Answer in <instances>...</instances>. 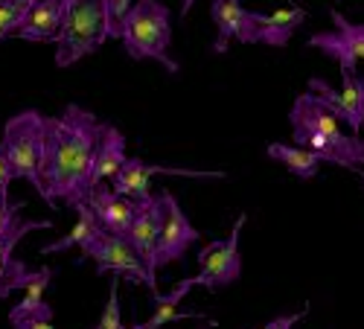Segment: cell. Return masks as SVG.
I'll list each match as a JSON object with an SVG mask.
<instances>
[{"instance_id":"30bf717a","label":"cell","mask_w":364,"mask_h":329,"mask_svg":"<svg viewBox=\"0 0 364 329\" xmlns=\"http://www.w3.org/2000/svg\"><path fill=\"white\" fill-rule=\"evenodd\" d=\"M155 175H175V178H228V172H204V169H175V166H155V163H146L140 158H129L126 166L117 172L114 178V193L126 195V198H134V201H143L151 195V178Z\"/></svg>"},{"instance_id":"7402d4cb","label":"cell","mask_w":364,"mask_h":329,"mask_svg":"<svg viewBox=\"0 0 364 329\" xmlns=\"http://www.w3.org/2000/svg\"><path fill=\"white\" fill-rule=\"evenodd\" d=\"M36 6V0H0V41L15 38L18 26L23 23L26 12Z\"/></svg>"},{"instance_id":"9a60e30c","label":"cell","mask_w":364,"mask_h":329,"mask_svg":"<svg viewBox=\"0 0 364 329\" xmlns=\"http://www.w3.org/2000/svg\"><path fill=\"white\" fill-rule=\"evenodd\" d=\"M62 21H65V0H36V6L26 12L23 23L18 26L15 38L21 41H33V44H47L58 38L62 33Z\"/></svg>"},{"instance_id":"5b68a950","label":"cell","mask_w":364,"mask_h":329,"mask_svg":"<svg viewBox=\"0 0 364 329\" xmlns=\"http://www.w3.org/2000/svg\"><path fill=\"white\" fill-rule=\"evenodd\" d=\"M50 117L41 111H21L6 119L0 137V155L12 166L15 178H23L36 190H41V166L47 155Z\"/></svg>"},{"instance_id":"2e32d148","label":"cell","mask_w":364,"mask_h":329,"mask_svg":"<svg viewBox=\"0 0 364 329\" xmlns=\"http://www.w3.org/2000/svg\"><path fill=\"white\" fill-rule=\"evenodd\" d=\"M257 21V38L268 47H286L289 38L297 33L306 21V9L300 6H283L277 12H254Z\"/></svg>"},{"instance_id":"cb8c5ba5","label":"cell","mask_w":364,"mask_h":329,"mask_svg":"<svg viewBox=\"0 0 364 329\" xmlns=\"http://www.w3.org/2000/svg\"><path fill=\"white\" fill-rule=\"evenodd\" d=\"M94 329H126L123 315H119V277H111V288H108V303L102 309V318L97 320Z\"/></svg>"},{"instance_id":"6da1fadb","label":"cell","mask_w":364,"mask_h":329,"mask_svg":"<svg viewBox=\"0 0 364 329\" xmlns=\"http://www.w3.org/2000/svg\"><path fill=\"white\" fill-rule=\"evenodd\" d=\"M105 123L87 108L70 102L58 117H50L47 155L41 166L38 195L50 204H68L70 210L82 207L94 193V158L102 140Z\"/></svg>"},{"instance_id":"5bb4252c","label":"cell","mask_w":364,"mask_h":329,"mask_svg":"<svg viewBox=\"0 0 364 329\" xmlns=\"http://www.w3.org/2000/svg\"><path fill=\"white\" fill-rule=\"evenodd\" d=\"M85 204L94 210V216H97L102 230L129 239V230H132L134 213H137V201L134 198H126V195L114 193V187L100 184L94 193H90V198Z\"/></svg>"},{"instance_id":"d6986e66","label":"cell","mask_w":364,"mask_h":329,"mask_svg":"<svg viewBox=\"0 0 364 329\" xmlns=\"http://www.w3.org/2000/svg\"><path fill=\"white\" fill-rule=\"evenodd\" d=\"M268 158L283 163L294 178H300V181H312L321 169V158L297 143L294 146L291 143H268Z\"/></svg>"},{"instance_id":"f546056e","label":"cell","mask_w":364,"mask_h":329,"mask_svg":"<svg viewBox=\"0 0 364 329\" xmlns=\"http://www.w3.org/2000/svg\"><path fill=\"white\" fill-rule=\"evenodd\" d=\"M193 4H196V0H184V4H181V18H187V15H190Z\"/></svg>"},{"instance_id":"4316f807","label":"cell","mask_w":364,"mask_h":329,"mask_svg":"<svg viewBox=\"0 0 364 329\" xmlns=\"http://www.w3.org/2000/svg\"><path fill=\"white\" fill-rule=\"evenodd\" d=\"M12 181H15V172H12V166L6 163V158L0 155V201H9V187H12Z\"/></svg>"},{"instance_id":"ac0fdd59","label":"cell","mask_w":364,"mask_h":329,"mask_svg":"<svg viewBox=\"0 0 364 329\" xmlns=\"http://www.w3.org/2000/svg\"><path fill=\"white\" fill-rule=\"evenodd\" d=\"M129 155H126V134L117 126L105 123L102 129V140L97 146V158H94V187L105 184L108 178H117V172L126 166Z\"/></svg>"},{"instance_id":"9c48e42d","label":"cell","mask_w":364,"mask_h":329,"mask_svg":"<svg viewBox=\"0 0 364 329\" xmlns=\"http://www.w3.org/2000/svg\"><path fill=\"white\" fill-rule=\"evenodd\" d=\"M161 198H164V230H161V242H158V268L184 259L190 245H196L201 239V233L193 227V222L187 219L178 198L169 190H161Z\"/></svg>"},{"instance_id":"3957f363","label":"cell","mask_w":364,"mask_h":329,"mask_svg":"<svg viewBox=\"0 0 364 329\" xmlns=\"http://www.w3.org/2000/svg\"><path fill=\"white\" fill-rule=\"evenodd\" d=\"M119 41L134 62H158L166 73H178L172 58V15L161 0H134V6L119 23Z\"/></svg>"},{"instance_id":"44dd1931","label":"cell","mask_w":364,"mask_h":329,"mask_svg":"<svg viewBox=\"0 0 364 329\" xmlns=\"http://www.w3.org/2000/svg\"><path fill=\"white\" fill-rule=\"evenodd\" d=\"M21 239L23 236H12V239H4V242H0V301H6L12 291L23 288L29 274H33L26 268V262L15 257V245Z\"/></svg>"},{"instance_id":"e0dca14e","label":"cell","mask_w":364,"mask_h":329,"mask_svg":"<svg viewBox=\"0 0 364 329\" xmlns=\"http://www.w3.org/2000/svg\"><path fill=\"white\" fill-rule=\"evenodd\" d=\"M196 286H198L196 277H187V280H181L172 291H166V294H155V297H151V303H155V312H151L146 320L134 323L132 329H161V326H166V323H172V320L204 318V312H196V309H184V312L178 309V303L184 301V297L190 294V288H196Z\"/></svg>"},{"instance_id":"ffe728a7","label":"cell","mask_w":364,"mask_h":329,"mask_svg":"<svg viewBox=\"0 0 364 329\" xmlns=\"http://www.w3.org/2000/svg\"><path fill=\"white\" fill-rule=\"evenodd\" d=\"M100 230H102V227H100L94 210H90L87 204H82V207H76V225H73V230L65 233L62 239H55V242L44 245L41 254L50 257V254H62V251H70V248H82V251H85V248L90 245V239H94Z\"/></svg>"},{"instance_id":"8fae6325","label":"cell","mask_w":364,"mask_h":329,"mask_svg":"<svg viewBox=\"0 0 364 329\" xmlns=\"http://www.w3.org/2000/svg\"><path fill=\"white\" fill-rule=\"evenodd\" d=\"M341 82H344L341 91H332L323 79L312 76L309 91L318 94L323 99V105L336 114L341 123L350 126L353 134H358L364 129V73H353V76L347 73V76H341Z\"/></svg>"},{"instance_id":"d4e9b609","label":"cell","mask_w":364,"mask_h":329,"mask_svg":"<svg viewBox=\"0 0 364 329\" xmlns=\"http://www.w3.org/2000/svg\"><path fill=\"white\" fill-rule=\"evenodd\" d=\"M53 274H55V271H53V268H47V265L29 274L26 286L21 288V291H23V301H44V291H47V286H50Z\"/></svg>"},{"instance_id":"83f0119b","label":"cell","mask_w":364,"mask_h":329,"mask_svg":"<svg viewBox=\"0 0 364 329\" xmlns=\"http://www.w3.org/2000/svg\"><path fill=\"white\" fill-rule=\"evenodd\" d=\"M303 315H306V312H291V315H277L274 320H268V323H262V326H257V329H294V323H297V320H303Z\"/></svg>"},{"instance_id":"ba28073f","label":"cell","mask_w":364,"mask_h":329,"mask_svg":"<svg viewBox=\"0 0 364 329\" xmlns=\"http://www.w3.org/2000/svg\"><path fill=\"white\" fill-rule=\"evenodd\" d=\"M329 18L336 23L332 33H315L306 44L312 50H323L326 55H332L341 68V76H353L355 65L364 62V23H353L347 21L338 9H329Z\"/></svg>"},{"instance_id":"603a6c76","label":"cell","mask_w":364,"mask_h":329,"mask_svg":"<svg viewBox=\"0 0 364 329\" xmlns=\"http://www.w3.org/2000/svg\"><path fill=\"white\" fill-rule=\"evenodd\" d=\"M36 320H53V306L47 301H23L21 297V303H15L9 309V323L15 329H21L26 323H36Z\"/></svg>"},{"instance_id":"f1b7e54d","label":"cell","mask_w":364,"mask_h":329,"mask_svg":"<svg viewBox=\"0 0 364 329\" xmlns=\"http://www.w3.org/2000/svg\"><path fill=\"white\" fill-rule=\"evenodd\" d=\"M21 329H53V320H36V323H26Z\"/></svg>"},{"instance_id":"8992f818","label":"cell","mask_w":364,"mask_h":329,"mask_svg":"<svg viewBox=\"0 0 364 329\" xmlns=\"http://www.w3.org/2000/svg\"><path fill=\"white\" fill-rule=\"evenodd\" d=\"M82 259H94L97 262V274H114L119 280H129L134 286H146L151 291V297L161 294L158 291V280L151 277V271L146 268V262L140 259V254L134 251V245L126 236H114L108 230H100L90 245L82 251Z\"/></svg>"},{"instance_id":"484cf974","label":"cell","mask_w":364,"mask_h":329,"mask_svg":"<svg viewBox=\"0 0 364 329\" xmlns=\"http://www.w3.org/2000/svg\"><path fill=\"white\" fill-rule=\"evenodd\" d=\"M134 6V0H108V12H111V33L114 38H119V23L129 15V9Z\"/></svg>"},{"instance_id":"7a4b0ae2","label":"cell","mask_w":364,"mask_h":329,"mask_svg":"<svg viewBox=\"0 0 364 329\" xmlns=\"http://www.w3.org/2000/svg\"><path fill=\"white\" fill-rule=\"evenodd\" d=\"M289 119H291L294 143L315 152L321 161L344 166L350 172H358L364 166V137L347 134L341 129V119L323 105L318 94L303 91L294 99Z\"/></svg>"},{"instance_id":"4dcf8cb0","label":"cell","mask_w":364,"mask_h":329,"mask_svg":"<svg viewBox=\"0 0 364 329\" xmlns=\"http://www.w3.org/2000/svg\"><path fill=\"white\" fill-rule=\"evenodd\" d=\"M207 329H213V326H207Z\"/></svg>"},{"instance_id":"52a82bcc","label":"cell","mask_w":364,"mask_h":329,"mask_svg":"<svg viewBox=\"0 0 364 329\" xmlns=\"http://www.w3.org/2000/svg\"><path fill=\"white\" fill-rule=\"evenodd\" d=\"M245 222H248V216L239 213L228 239H213V242H207L198 251V274H196V283L204 286L207 291H219V288H225V286H230V283H236L242 277L239 236H242V227H245Z\"/></svg>"},{"instance_id":"277c9868","label":"cell","mask_w":364,"mask_h":329,"mask_svg":"<svg viewBox=\"0 0 364 329\" xmlns=\"http://www.w3.org/2000/svg\"><path fill=\"white\" fill-rule=\"evenodd\" d=\"M111 33L108 0H65L62 33L55 38V65L73 68L79 58L97 53Z\"/></svg>"},{"instance_id":"4fadbf2b","label":"cell","mask_w":364,"mask_h":329,"mask_svg":"<svg viewBox=\"0 0 364 329\" xmlns=\"http://www.w3.org/2000/svg\"><path fill=\"white\" fill-rule=\"evenodd\" d=\"M210 18H213V23H216L213 53H219V55L228 53L230 41L259 44L254 12L242 6V0H213V4H210Z\"/></svg>"},{"instance_id":"7c38bea8","label":"cell","mask_w":364,"mask_h":329,"mask_svg":"<svg viewBox=\"0 0 364 329\" xmlns=\"http://www.w3.org/2000/svg\"><path fill=\"white\" fill-rule=\"evenodd\" d=\"M161 230H164V198L149 195L143 201H137V213H134V225L129 230V242L134 245V251L140 254V259L146 262V268L151 271V277L158 280V242H161Z\"/></svg>"}]
</instances>
